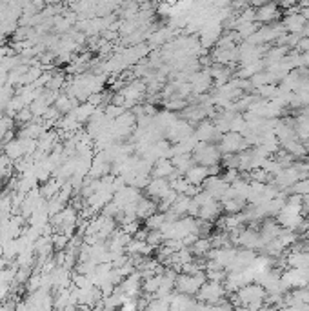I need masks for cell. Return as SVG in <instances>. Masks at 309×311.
<instances>
[{
    "mask_svg": "<svg viewBox=\"0 0 309 311\" xmlns=\"http://www.w3.org/2000/svg\"><path fill=\"white\" fill-rule=\"evenodd\" d=\"M160 282H162V273H157V275H151V277H146V280L142 282V291H144L146 295L151 299V297L158 291Z\"/></svg>",
    "mask_w": 309,
    "mask_h": 311,
    "instance_id": "obj_31",
    "label": "cell"
},
{
    "mask_svg": "<svg viewBox=\"0 0 309 311\" xmlns=\"http://www.w3.org/2000/svg\"><path fill=\"white\" fill-rule=\"evenodd\" d=\"M211 247H213V244H211V237H202L198 235L197 240L189 246V249H191L193 255L197 257H208V253L211 251Z\"/></svg>",
    "mask_w": 309,
    "mask_h": 311,
    "instance_id": "obj_26",
    "label": "cell"
},
{
    "mask_svg": "<svg viewBox=\"0 0 309 311\" xmlns=\"http://www.w3.org/2000/svg\"><path fill=\"white\" fill-rule=\"evenodd\" d=\"M158 209V204L155 202L153 199H149V197H142L140 200L137 202V209H135V213H137V219L140 220H146L148 217H151L153 213Z\"/></svg>",
    "mask_w": 309,
    "mask_h": 311,
    "instance_id": "obj_23",
    "label": "cell"
},
{
    "mask_svg": "<svg viewBox=\"0 0 309 311\" xmlns=\"http://www.w3.org/2000/svg\"><path fill=\"white\" fill-rule=\"evenodd\" d=\"M104 111H106V115L111 116V119H117V116H120L122 113L126 111V108H124V106H117V104L109 102L108 106L104 108Z\"/></svg>",
    "mask_w": 309,
    "mask_h": 311,
    "instance_id": "obj_38",
    "label": "cell"
},
{
    "mask_svg": "<svg viewBox=\"0 0 309 311\" xmlns=\"http://www.w3.org/2000/svg\"><path fill=\"white\" fill-rule=\"evenodd\" d=\"M69 239H71V237L66 235V233L56 231L55 235L51 237L53 247H55V249H66V247H68V244H69Z\"/></svg>",
    "mask_w": 309,
    "mask_h": 311,
    "instance_id": "obj_36",
    "label": "cell"
},
{
    "mask_svg": "<svg viewBox=\"0 0 309 311\" xmlns=\"http://www.w3.org/2000/svg\"><path fill=\"white\" fill-rule=\"evenodd\" d=\"M171 191V186H169L168 179H158V177H151L146 186V193H148L149 199H153L155 202H162L166 197Z\"/></svg>",
    "mask_w": 309,
    "mask_h": 311,
    "instance_id": "obj_10",
    "label": "cell"
},
{
    "mask_svg": "<svg viewBox=\"0 0 309 311\" xmlns=\"http://www.w3.org/2000/svg\"><path fill=\"white\" fill-rule=\"evenodd\" d=\"M282 148H284L289 155H293L295 159H304V157L307 155V148H305V144L302 142L300 139L289 140V142L282 144Z\"/></svg>",
    "mask_w": 309,
    "mask_h": 311,
    "instance_id": "obj_28",
    "label": "cell"
},
{
    "mask_svg": "<svg viewBox=\"0 0 309 311\" xmlns=\"http://www.w3.org/2000/svg\"><path fill=\"white\" fill-rule=\"evenodd\" d=\"M4 155H8L9 159L15 162V160L26 157V149H24V140L18 137V139H11L9 142L4 144Z\"/></svg>",
    "mask_w": 309,
    "mask_h": 311,
    "instance_id": "obj_22",
    "label": "cell"
},
{
    "mask_svg": "<svg viewBox=\"0 0 309 311\" xmlns=\"http://www.w3.org/2000/svg\"><path fill=\"white\" fill-rule=\"evenodd\" d=\"M186 106H188V100L180 99V96H169L166 100V109H169V111H184Z\"/></svg>",
    "mask_w": 309,
    "mask_h": 311,
    "instance_id": "obj_34",
    "label": "cell"
},
{
    "mask_svg": "<svg viewBox=\"0 0 309 311\" xmlns=\"http://www.w3.org/2000/svg\"><path fill=\"white\" fill-rule=\"evenodd\" d=\"M78 104H80V100H76L75 96H69L68 93H58V96L55 99L53 106L60 111V115H68V113L71 111L73 108H76Z\"/></svg>",
    "mask_w": 309,
    "mask_h": 311,
    "instance_id": "obj_24",
    "label": "cell"
},
{
    "mask_svg": "<svg viewBox=\"0 0 309 311\" xmlns=\"http://www.w3.org/2000/svg\"><path fill=\"white\" fill-rule=\"evenodd\" d=\"M225 286L224 282H217V280H205L200 286L197 293V300L208 304L209 307H213V304H217L220 299H224L225 295Z\"/></svg>",
    "mask_w": 309,
    "mask_h": 311,
    "instance_id": "obj_4",
    "label": "cell"
},
{
    "mask_svg": "<svg viewBox=\"0 0 309 311\" xmlns=\"http://www.w3.org/2000/svg\"><path fill=\"white\" fill-rule=\"evenodd\" d=\"M229 188V182L222 175H209L208 179L202 184V189L205 193H209L211 197H215L217 200H220V197L225 193V189Z\"/></svg>",
    "mask_w": 309,
    "mask_h": 311,
    "instance_id": "obj_14",
    "label": "cell"
},
{
    "mask_svg": "<svg viewBox=\"0 0 309 311\" xmlns=\"http://www.w3.org/2000/svg\"><path fill=\"white\" fill-rule=\"evenodd\" d=\"M120 287V291H124L128 297H137L142 291V275L135 269L133 273H129L128 277L122 279L120 284H117Z\"/></svg>",
    "mask_w": 309,
    "mask_h": 311,
    "instance_id": "obj_17",
    "label": "cell"
},
{
    "mask_svg": "<svg viewBox=\"0 0 309 311\" xmlns=\"http://www.w3.org/2000/svg\"><path fill=\"white\" fill-rule=\"evenodd\" d=\"M282 284L287 291L309 286V269L307 267H289L282 273Z\"/></svg>",
    "mask_w": 309,
    "mask_h": 311,
    "instance_id": "obj_6",
    "label": "cell"
},
{
    "mask_svg": "<svg viewBox=\"0 0 309 311\" xmlns=\"http://www.w3.org/2000/svg\"><path fill=\"white\" fill-rule=\"evenodd\" d=\"M257 91H258V96H262V99H265V100H271L277 96L278 86L277 84H264V86H260V88H257Z\"/></svg>",
    "mask_w": 309,
    "mask_h": 311,
    "instance_id": "obj_35",
    "label": "cell"
},
{
    "mask_svg": "<svg viewBox=\"0 0 309 311\" xmlns=\"http://www.w3.org/2000/svg\"><path fill=\"white\" fill-rule=\"evenodd\" d=\"M95 111H96V108L93 106V104H89V102H80L78 106H76V108H73L69 113H71V115L75 116V119L78 120L80 124H84V122H88L89 116H91Z\"/></svg>",
    "mask_w": 309,
    "mask_h": 311,
    "instance_id": "obj_27",
    "label": "cell"
},
{
    "mask_svg": "<svg viewBox=\"0 0 309 311\" xmlns=\"http://www.w3.org/2000/svg\"><path fill=\"white\" fill-rule=\"evenodd\" d=\"M35 119V115L31 113V109H29V106H26V108H22L20 111H16V115H15V120L18 124H28V122H31V120Z\"/></svg>",
    "mask_w": 309,
    "mask_h": 311,
    "instance_id": "obj_37",
    "label": "cell"
},
{
    "mask_svg": "<svg viewBox=\"0 0 309 311\" xmlns=\"http://www.w3.org/2000/svg\"><path fill=\"white\" fill-rule=\"evenodd\" d=\"M193 135L197 137L198 142H215V140H220L222 133L217 129L213 120L204 119L198 122V126L195 128V133H193Z\"/></svg>",
    "mask_w": 309,
    "mask_h": 311,
    "instance_id": "obj_13",
    "label": "cell"
},
{
    "mask_svg": "<svg viewBox=\"0 0 309 311\" xmlns=\"http://www.w3.org/2000/svg\"><path fill=\"white\" fill-rule=\"evenodd\" d=\"M140 199H142L140 189L135 188V186H129V184H126L124 188L117 189V191H115V195H113V202L117 204L120 209H122V207H126V206H133V204H137Z\"/></svg>",
    "mask_w": 309,
    "mask_h": 311,
    "instance_id": "obj_11",
    "label": "cell"
},
{
    "mask_svg": "<svg viewBox=\"0 0 309 311\" xmlns=\"http://www.w3.org/2000/svg\"><path fill=\"white\" fill-rule=\"evenodd\" d=\"M265 297H267V291L260 282H248L238 291H235V297L231 299H233L235 307L242 306L249 307V309H260L265 302Z\"/></svg>",
    "mask_w": 309,
    "mask_h": 311,
    "instance_id": "obj_1",
    "label": "cell"
},
{
    "mask_svg": "<svg viewBox=\"0 0 309 311\" xmlns=\"http://www.w3.org/2000/svg\"><path fill=\"white\" fill-rule=\"evenodd\" d=\"M120 93L126 99V108H131V106H137L148 95V86H146L144 80H131V82L124 84Z\"/></svg>",
    "mask_w": 309,
    "mask_h": 311,
    "instance_id": "obj_7",
    "label": "cell"
},
{
    "mask_svg": "<svg viewBox=\"0 0 309 311\" xmlns=\"http://www.w3.org/2000/svg\"><path fill=\"white\" fill-rule=\"evenodd\" d=\"M193 133H195V128L191 126L189 120L177 119L168 128V131H166V139H168L171 144H175V142H180V140L188 139V137H191Z\"/></svg>",
    "mask_w": 309,
    "mask_h": 311,
    "instance_id": "obj_8",
    "label": "cell"
},
{
    "mask_svg": "<svg viewBox=\"0 0 309 311\" xmlns=\"http://www.w3.org/2000/svg\"><path fill=\"white\" fill-rule=\"evenodd\" d=\"M189 86H191V95H205V91L213 88V79L209 69H202V71H195L189 76Z\"/></svg>",
    "mask_w": 309,
    "mask_h": 311,
    "instance_id": "obj_9",
    "label": "cell"
},
{
    "mask_svg": "<svg viewBox=\"0 0 309 311\" xmlns=\"http://www.w3.org/2000/svg\"><path fill=\"white\" fill-rule=\"evenodd\" d=\"M178 33V29L171 28V26H164V28H155L151 31V35L148 36V42L149 48H160V46H166L169 40H173V35Z\"/></svg>",
    "mask_w": 309,
    "mask_h": 311,
    "instance_id": "obj_16",
    "label": "cell"
},
{
    "mask_svg": "<svg viewBox=\"0 0 309 311\" xmlns=\"http://www.w3.org/2000/svg\"><path fill=\"white\" fill-rule=\"evenodd\" d=\"M209 175H211V173H209L208 166H202V164H197V162L193 164L191 168L184 173V177L189 180V184H193V186H200V188Z\"/></svg>",
    "mask_w": 309,
    "mask_h": 311,
    "instance_id": "obj_19",
    "label": "cell"
},
{
    "mask_svg": "<svg viewBox=\"0 0 309 311\" xmlns=\"http://www.w3.org/2000/svg\"><path fill=\"white\" fill-rule=\"evenodd\" d=\"M208 280L205 277V269L200 273H184L182 271L180 275H177V280H175V289L180 293H186V295H197L198 289H200L202 284Z\"/></svg>",
    "mask_w": 309,
    "mask_h": 311,
    "instance_id": "obj_3",
    "label": "cell"
},
{
    "mask_svg": "<svg viewBox=\"0 0 309 311\" xmlns=\"http://www.w3.org/2000/svg\"><path fill=\"white\" fill-rule=\"evenodd\" d=\"M171 162H173V166H175V169H177L178 173H182V175H184V173L188 171L189 168H191L193 164H195V160H193L191 153H182V155H173L171 157Z\"/></svg>",
    "mask_w": 309,
    "mask_h": 311,
    "instance_id": "obj_29",
    "label": "cell"
},
{
    "mask_svg": "<svg viewBox=\"0 0 309 311\" xmlns=\"http://www.w3.org/2000/svg\"><path fill=\"white\" fill-rule=\"evenodd\" d=\"M138 2H140V4H149L151 0H138Z\"/></svg>",
    "mask_w": 309,
    "mask_h": 311,
    "instance_id": "obj_40",
    "label": "cell"
},
{
    "mask_svg": "<svg viewBox=\"0 0 309 311\" xmlns=\"http://www.w3.org/2000/svg\"><path fill=\"white\" fill-rule=\"evenodd\" d=\"M175 173V166H173L171 159L164 157V159H158L153 162L151 177H158V179H169V177Z\"/></svg>",
    "mask_w": 309,
    "mask_h": 311,
    "instance_id": "obj_21",
    "label": "cell"
},
{
    "mask_svg": "<svg viewBox=\"0 0 309 311\" xmlns=\"http://www.w3.org/2000/svg\"><path fill=\"white\" fill-rule=\"evenodd\" d=\"M189 204H191V197H188V195H177V199L173 200L171 207H169V211L175 213L177 217H184V215H188Z\"/></svg>",
    "mask_w": 309,
    "mask_h": 311,
    "instance_id": "obj_30",
    "label": "cell"
},
{
    "mask_svg": "<svg viewBox=\"0 0 309 311\" xmlns=\"http://www.w3.org/2000/svg\"><path fill=\"white\" fill-rule=\"evenodd\" d=\"M260 231V237H262V242H269V240H273L278 237V233L282 231V226L278 222H275V220H271L267 217V219L264 220V224H262V227L258 229Z\"/></svg>",
    "mask_w": 309,
    "mask_h": 311,
    "instance_id": "obj_25",
    "label": "cell"
},
{
    "mask_svg": "<svg viewBox=\"0 0 309 311\" xmlns=\"http://www.w3.org/2000/svg\"><path fill=\"white\" fill-rule=\"evenodd\" d=\"M255 9H257L255 20H257L258 24H271V22H275L280 16V9H278V6L275 4L273 0H269V2H265V4L258 6Z\"/></svg>",
    "mask_w": 309,
    "mask_h": 311,
    "instance_id": "obj_18",
    "label": "cell"
},
{
    "mask_svg": "<svg viewBox=\"0 0 309 311\" xmlns=\"http://www.w3.org/2000/svg\"><path fill=\"white\" fill-rule=\"evenodd\" d=\"M218 148L224 155H229V153H242L244 149L251 148L248 144V140L244 139L242 133L237 131H225L222 133L220 140H218Z\"/></svg>",
    "mask_w": 309,
    "mask_h": 311,
    "instance_id": "obj_5",
    "label": "cell"
},
{
    "mask_svg": "<svg viewBox=\"0 0 309 311\" xmlns=\"http://www.w3.org/2000/svg\"><path fill=\"white\" fill-rule=\"evenodd\" d=\"M66 86V73H55L53 75L51 73V76H49V80H48V84H46V88L48 89H53V91H60L62 88Z\"/></svg>",
    "mask_w": 309,
    "mask_h": 311,
    "instance_id": "obj_33",
    "label": "cell"
},
{
    "mask_svg": "<svg viewBox=\"0 0 309 311\" xmlns=\"http://www.w3.org/2000/svg\"><path fill=\"white\" fill-rule=\"evenodd\" d=\"M193 160L202 166H218L222 162V151L218 148V144L215 142H198L197 148L193 149Z\"/></svg>",
    "mask_w": 309,
    "mask_h": 311,
    "instance_id": "obj_2",
    "label": "cell"
},
{
    "mask_svg": "<svg viewBox=\"0 0 309 311\" xmlns=\"http://www.w3.org/2000/svg\"><path fill=\"white\" fill-rule=\"evenodd\" d=\"M237 244L242 247H248V249H262V246H264L260 231L255 229L253 226L242 229L240 235H238V239H237Z\"/></svg>",
    "mask_w": 309,
    "mask_h": 311,
    "instance_id": "obj_15",
    "label": "cell"
},
{
    "mask_svg": "<svg viewBox=\"0 0 309 311\" xmlns=\"http://www.w3.org/2000/svg\"><path fill=\"white\" fill-rule=\"evenodd\" d=\"M307 24V20L302 16V13L298 11V6L297 8H289V11L285 13V16L282 18V26H284L285 33H302Z\"/></svg>",
    "mask_w": 309,
    "mask_h": 311,
    "instance_id": "obj_12",
    "label": "cell"
},
{
    "mask_svg": "<svg viewBox=\"0 0 309 311\" xmlns=\"http://www.w3.org/2000/svg\"><path fill=\"white\" fill-rule=\"evenodd\" d=\"M222 209H224L228 215H235V213H240L245 207V200L238 199V197H231V199L222 200Z\"/></svg>",
    "mask_w": 309,
    "mask_h": 311,
    "instance_id": "obj_32",
    "label": "cell"
},
{
    "mask_svg": "<svg viewBox=\"0 0 309 311\" xmlns=\"http://www.w3.org/2000/svg\"><path fill=\"white\" fill-rule=\"evenodd\" d=\"M153 251V247L146 242V239L142 237H135V239H129L128 246H126V253L128 255H142V257H149Z\"/></svg>",
    "mask_w": 309,
    "mask_h": 311,
    "instance_id": "obj_20",
    "label": "cell"
},
{
    "mask_svg": "<svg viewBox=\"0 0 309 311\" xmlns=\"http://www.w3.org/2000/svg\"><path fill=\"white\" fill-rule=\"evenodd\" d=\"M297 51H302V53H305V51H309V36H305V35H302V38L298 40V44H297Z\"/></svg>",
    "mask_w": 309,
    "mask_h": 311,
    "instance_id": "obj_39",
    "label": "cell"
}]
</instances>
